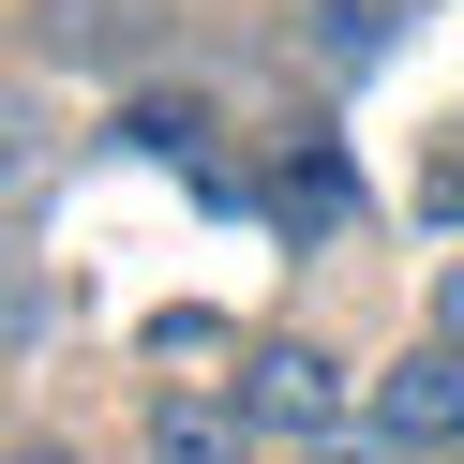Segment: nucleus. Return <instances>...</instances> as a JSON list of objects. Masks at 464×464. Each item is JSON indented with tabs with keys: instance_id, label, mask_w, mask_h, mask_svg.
Returning <instances> with one entry per match:
<instances>
[{
	"instance_id": "2",
	"label": "nucleus",
	"mask_w": 464,
	"mask_h": 464,
	"mask_svg": "<svg viewBox=\"0 0 464 464\" xmlns=\"http://www.w3.org/2000/svg\"><path fill=\"white\" fill-rule=\"evenodd\" d=\"M390 434H464V360H404L390 374Z\"/></svg>"
},
{
	"instance_id": "1",
	"label": "nucleus",
	"mask_w": 464,
	"mask_h": 464,
	"mask_svg": "<svg viewBox=\"0 0 464 464\" xmlns=\"http://www.w3.org/2000/svg\"><path fill=\"white\" fill-rule=\"evenodd\" d=\"M240 420H255V434H330V420H344V374L314 360V344H270L255 390H240Z\"/></svg>"
},
{
	"instance_id": "4",
	"label": "nucleus",
	"mask_w": 464,
	"mask_h": 464,
	"mask_svg": "<svg viewBox=\"0 0 464 464\" xmlns=\"http://www.w3.org/2000/svg\"><path fill=\"white\" fill-rule=\"evenodd\" d=\"M31 15H45V61H121V0H31Z\"/></svg>"
},
{
	"instance_id": "8",
	"label": "nucleus",
	"mask_w": 464,
	"mask_h": 464,
	"mask_svg": "<svg viewBox=\"0 0 464 464\" xmlns=\"http://www.w3.org/2000/svg\"><path fill=\"white\" fill-rule=\"evenodd\" d=\"M15 464H61V450H15Z\"/></svg>"
},
{
	"instance_id": "6",
	"label": "nucleus",
	"mask_w": 464,
	"mask_h": 464,
	"mask_svg": "<svg viewBox=\"0 0 464 464\" xmlns=\"http://www.w3.org/2000/svg\"><path fill=\"white\" fill-rule=\"evenodd\" d=\"M314 464H374V450H314Z\"/></svg>"
},
{
	"instance_id": "3",
	"label": "nucleus",
	"mask_w": 464,
	"mask_h": 464,
	"mask_svg": "<svg viewBox=\"0 0 464 464\" xmlns=\"http://www.w3.org/2000/svg\"><path fill=\"white\" fill-rule=\"evenodd\" d=\"M314 61H330V75H374V61H390V0H314Z\"/></svg>"
},
{
	"instance_id": "5",
	"label": "nucleus",
	"mask_w": 464,
	"mask_h": 464,
	"mask_svg": "<svg viewBox=\"0 0 464 464\" xmlns=\"http://www.w3.org/2000/svg\"><path fill=\"white\" fill-rule=\"evenodd\" d=\"M150 464H240V420H225V404H165V420H150Z\"/></svg>"
},
{
	"instance_id": "7",
	"label": "nucleus",
	"mask_w": 464,
	"mask_h": 464,
	"mask_svg": "<svg viewBox=\"0 0 464 464\" xmlns=\"http://www.w3.org/2000/svg\"><path fill=\"white\" fill-rule=\"evenodd\" d=\"M450 330H464V270H450Z\"/></svg>"
}]
</instances>
